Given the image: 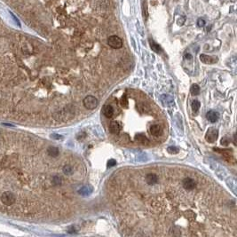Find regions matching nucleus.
Masks as SVG:
<instances>
[{
  "label": "nucleus",
  "instance_id": "26",
  "mask_svg": "<svg viewBox=\"0 0 237 237\" xmlns=\"http://www.w3.org/2000/svg\"><path fill=\"white\" fill-rule=\"evenodd\" d=\"M228 142H229V140H227V138H224V139L221 140V143H222L223 145H227Z\"/></svg>",
  "mask_w": 237,
  "mask_h": 237
},
{
  "label": "nucleus",
  "instance_id": "3",
  "mask_svg": "<svg viewBox=\"0 0 237 237\" xmlns=\"http://www.w3.org/2000/svg\"><path fill=\"white\" fill-rule=\"evenodd\" d=\"M107 44L114 49H120L123 46V40L117 36H110L107 38Z\"/></svg>",
  "mask_w": 237,
  "mask_h": 237
},
{
  "label": "nucleus",
  "instance_id": "10",
  "mask_svg": "<svg viewBox=\"0 0 237 237\" xmlns=\"http://www.w3.org/2000/svg\"><path fill=\"white\" fill-rule=\"evenodd\" d=\"M206 118L210 122V123H216L219 119V113L216 111L210 110L207 112L206 114Z\"/></svg>",
  "mask_w": 237,
  "mask_h": 237
},
{
  "label": "nucleus",
  "instance_id": "17",
  "mask_svg": "<svg viewBox=\"0 0 237 237\" xmlns=\"http://www.w3.org/2000/svg\"><path fill=\"white\" fill-rule=\"evenodd\" d=\"M150 46H151V48H152V50H153L154 52H156V53H160L162 52L161 46H160L159 45H157L156 43H155L154 41H151V40H150Z\"/></svg>",
  "mask_w": 237,
  "mask_h": 237
},
{
  "label": "nucleus",
  "instance_id": "14",
  "mask_svg": "<svg viewBox=\"0 0 237 237\" xmlns=\"http://www.w3.org/2000/svg\"><path fill=\"white\" fill-rule=\"evenodd\" d=\"M47 152H48V155L52 157H57L60 154V151L59 149L55 147H48L47 149Z\"/></svg>",
  "mask_w": 237,
  "mask_h": 237
},
{
  "label": "nucleus",
  "instance_id": "9",
  "mask_svg": "<svg viewBox=\"0 0 237 237\" xmlns=\"http://www.w3.org/2000/svg\"><path fill=\"white\" fill-rule=\"evenodd\" d=\"M196 182L194 181V180H192V179H190V178L185 179V180H183V187H184L186 189H187V190H192V189H194V188L196 187Z\"/></svg>",
  "mask_w": 237,
  "mask_h": 237
},
{
  "label": "nucleus",
  "instance_id": "23",
  "mask_svg": "<svg viewBox=\"0 0 237 237\" xmlns=\"http://www.w3.org/2000/svg\"><path fill=\"white\" fill-rule=\"evenodd\" d=\"M116 164V161L115 159H110L109 162H107V168H111L114 167Z\"/></svg>",
  "mask_w": 237,
  "mask_h": 237
},
{
  "label": "nucleus",
  "instance_id": "1",
  "mask_svg": "<svg viewBox=\"0 0 237 237\" xmlns=\"http://www.w3.org/2000/svg\"><path fill=\"white\" fill-rule=\"evenodd\" d=\"M0 201L6 206H12L14 204L16 201V197L13 192L6 191V192H4L2 195L0 196Z\"/></svg>",
  "mask_w": 237,
  "mask_h": 237
},
{
  "label": "nucleus",
  "instance_id": "2",
  "mask_svg": "<svg viewBox=\"0 0 237 237\" xmlns=\"http://www.w3.org/2000/svg\"><path fill=\"white\" fill-rule=\"evenodd\" d=\"M83 106L86 109H89V110H93V109H95L96 107H98V104H99V100L97 98H95L94 96H92V95H88L86 96L83 100Z\"/></svg>",
  "mask_w": 237,
  "mask_h": 237
},
{
  "label": "nucleus",
  "instance_id": "16",
  "mask_svg": "<svg viewBox=\"0 0 237 237\" xmlns=\"http://www.w3.org/2000/svg\"><path fill=\"white\" fill-rule=\"evenodd\" d=\"M192 110H193V112L194 113H197L198 111H199V109H200V107H201V103L198 101V100H194L193 102H192Z\"/></svg>",
  "mask_w": 237,
  "mask_h": 237
},
{
  "label": "nucleus",
  "instance_id": "22",
  "mask_svg": "<svg viewBox=\"0 0 237 237\" xmlns=\"http://www.w3.org/2000/svg\"><path fill=\"white\" fill-rule=\"evenodd\" d=\"M53 185H55V186L60 185V183H61L60 178V177H58V176L53 177Z\"/></svg>",
  "mask_w": 237,
  "mask_h": 237
},
{
  "label": "nucleus",
  "instance_id": "18",
  "mask_svg": "<svg viewBox=\"0 0 237 237\" xmlns=\"http://www.w3.org/2000/svg\"><path fill=\"white\" fill-rule=\"evenodd\" d=\"M190 92L193 95H199L200 93V87H199V85L195 83V84H193L191 86V89H190Z\"/></svg>",
  "mask_w": 237,
  "mask_h": 237
},
{
  "label": "nucleus",
  "instance_id": "24",
  "mask_svg": "<svg viewBox=\"0 0 237 237\" xmlns=\"http://www.w3.org/2000/svg\"><path fill=\"white\" fill-rule=\"evenodd\" d=\"M197 25H198V27H200V28L203 27V26L205 25V20H203V19H198V20H197Z\"/></svg>",
  "mask_w": 237,
  "mask_h": 237
},
{
  "label": "nucleus",
  "instance_id": "20",
  "mask_svg": "<svg viewBox=\"0 0 237 237\" xmlns=\"http://www.w3.org/2000/svg\"><path fill=\"white\" fill-rule=\"evenodd\" d=\"M72 170H73V169L69 165H66V166H64V168H63V172L65 174H68V175L72 173Z\"/></svg>",
  "mask_w": 237,
  "mask_h": 237
},
{
  "label": "nucleus",
  "instance_id": "13",
  "mask_svg": "<svg viewBox=\"0 0 237 237\" xmlns=\"http://www.w3.org/2000/svg\"><path fill=\"white\" fill-rule=\"evenodd\" d=\"M103 114L107 118H110L113 116L114 115V109L113 107L110 106V105H107L104 107V109H103Z\"/></svg>",
  "mask_w": 237,
  "mask_h": 237
},
{
  "label": "nucleus",
  "instance_id": "6",
  "mask_svg": "<svg viewBox=\"0 0 237 237\" xmlns=\"http://www.w3.org/2000/svg\"><path fill=\"white\" fill-rule=\"evenodd\" d=\"M150 133L155 137H159L163 133V129L159 124H153L150 127Z\"/></svg>",
  "mask_w": 237,
  "mask_h": 237
},
{
  "label": "nucleus",
  "instance_id": "11",
  "mask_svg": "<svg viewBox=\"0 0 237 237\" xmlns=\"http://www.w3.org/2000/svg\"><path fill=\"white\" fill-rule=\"evenodd\" d=\"M146 182L148 185H155L158 182V178L154 173H149L146 176Z\"/></svg>",
  "mask_w": 237,
  "mask_h": 237
},
{
  "label": "nucleus",
  "instance_id": "8",
  "mask_svg": "<svg viewBox=\"0 0 237 237\" xmlns=\"http://www.w3.org/2000/svg\"><path fill=\"white\" fill-rule=\"evenodd\" d=\"M161 101L163 102V104L166 107H170L174 104V100L173 99H172L171 96L170 95H166V94H163L161 96Z\"/></svg>",
  "mask_w": 237,
  "mask_h": 237
},
{
  "label": "nucleus",
  "instance_id": "21",
  "mask_svg": "<svg viewBox=\"0 0 237 237\" xmlns=\"http://www.w3.org/2000/svg\"><path fill=\"white\" fill-rule=\"evenodd\" d=\"M89 189V187H83L81 190H80V193L81 194H83V195H89V194L92 192V190H88Z\"/></svg>",
  "mask_w": 237,
  "mask_h": 237
},
{
  "label": "nucleus",
  "instance_id": "25",
  "mask_svg": "<svg viewBox=\"0 0 237 237\" xmlns=\"http://www.w3.org/2000/svg\"><path fill=\"white\" fill-rule=\"evenodd\" d=\"M123 99H124V100H122V105H123V107H126L128 106V102H127V100H126V97H125V96L123 97Z\"/></svg>",
  "mask_w": 237,
  "mask_h": 237
},
{
  "label": "nucleus",
  "instance_id": "5",
  "mask_svg": "<svg viewBox=\"0 0 237 237\" xmlns=\"http://www.w3.org/2000/svg\"><path fill=\"white\" fill-rule=\"evenodd\" d=\"M200 60L202 62L205 64H214L218 61V58L213 57V56H209L206 54H201L200 55Z\"/></svg>",
  "mask_w": 237,
  "mask_h": 237
},
{
  "label": "nucleus",
  "instance_id": "15",
  "mask_svg": "<svg viewBox=\"0 0 237 237\" xmlns=\"http://www.w3.org/2000/svg\"><path fill=\"white\" fill-rule=\"evenodd\" d=\"M136 140L143 145H147L149 144V140H147V138L144 135V134H138L136 136Z\"/></svg>",
  "mask_w": 237,
  "mask_h": 237
},
{
  "label": "nucleus",
  "instance_id": "7",
  "mask_svg": "<svg viewBox=\"0 0 237 237\" xmlns=\"http://www.w3.org/2000/svg\"><path fill=\"white\" fill-rule=\"evenodd\" d=\"M109 131L112 134H118L121 131V125L116 121H112L109 123Z\"/></svg>",
  "mask_w": 237,
  "mask_h": 237
},
{
  "label": "nucleus",
  "instance_id": "12",
  "mask_svg": "<svg viewBox=\"0 0 237 237\" xmlns=\"http://www.w3.org/2000/svg\"><path fill=\"white\" fill-rule=\"evenodd\" d=\"M215 151H218L219 153L224 155V156L227 159H233V152L231 149H219V148H214Z\"/></svg>",
  "mask_w": 237,
  "mask_h": 237
},
{
  "label": "nucleus",
  "instance_id": "27",
  "mask_svg": "<svg viewBox=\"0 0 237 237\" xmlns=\"http://www.w3.org/2000/svg\"><path fill=\"white\" fill-rule=\"evenodd\" d=\"M52 137H55V138H53V139H55V140H61V139H62V136L58 135V134H53Z\"/></svg>",
  "mask_w": 237,
  "mask_h": 237
},
{
  "label": "nucleus",
  "instance_id": "19",
  "mask_svg": "<svg viewBox=\"0 0 237 237\" xmlns=\"http://www.w3.org/2000/svg\"><path fill=\"white\" fill-rule=\"evenodd\" d=\"M168 152L170 154H178L180 152V149L177 147H174V146H171V147H168Z\"/></svg>",
  "mask_w": 237,
  "mask_h": 237
},
{
  "label": "nucleus",
  "instance_id": "4",
  "mask_svg": "<svg viewBox=\"0 0 237 237\" xmlns=\"http://www.w3.org/2000/svg\"><path fill=\"white\" fill-rule=\"evenodd\" d=\"M218 136H219V131L216 128L210 127L208 129V131L205 134V140L209 143H213L217 140Z\"/></svg>",
  "mask_w": 237,
  "mask_h": 237
}]
</instances>
